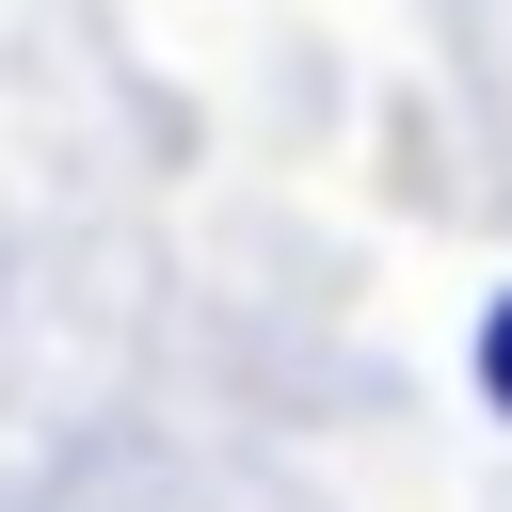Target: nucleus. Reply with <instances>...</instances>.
Instances as JSON below:
<instances>
[{"label":"nucleus","instance_id":"nucleus-1","mask_svg":"<svg viewBox=\"0 0 512 512\" xmlns=\"http://www.w3.org/2000/svg\"><path fill=\"white\" fill-rule=\"evenodd\" d=\"M480 400H496V416H512V288H496V304H480Z\"/></svg>","mask_w":512,"mask_h":512}]
</instances>
